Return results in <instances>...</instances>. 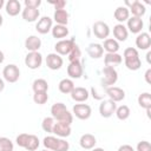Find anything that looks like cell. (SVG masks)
<instances>
[{
	"label": "cell",
	"mask_w": 151,
	"mask_h": 151,
	"mask_svg": "<svg viewBox=\"0 0 151 151\" xmlns=\"http://www.w3.org/2000/svg\"><path fill=\"white\" fill-rule=\"evenodd\" d=\"M51 117L59 123L71 125L73 122V114L67 110L64 103H54L51 106Z\"/></svg>",
	"instance_id": "cell-1"
},
{
	"label": "cell",
	"mask_w": 151,
	"mask_h": 151,
	"mask_svg": "<svg viewBox=\"0 0 151 151\" xmlns=\"http://www.w3.org/2000/svg\"><path fill=\"white\" fill-rule=\"evenodd\" d=\"M123 58H124V64L126 68L130 71H137L142 66V60L139 58L138 50L134 47H126L123 52Z\"/></svg>",
	"instance_id": "cell-2"
},
{
	"label": "cell",
	"mask_w": 151,
	"mask_h": 151,
	"mask_svg": "<svg viewBox=\"0 0 151 151\" xmlns=\"http://www.w3.org/2000/svg\"><path fill=\"white\" fill-rule=\"evenodd\" d=\"M42 145L50 151H68L70 144L66 139L55 136H46L42 139Z\"/></svg>",
	"instance_id": "cell-3"
},
{
	"label": "cell",
	"mask_w": 151,
	"mask_h": 151,
	"mask_svg": "<svg viewBox=\"0 0 151 151\" xmlns=\"http://www.w3.org/2000/svg\"><path fill=\"white\" fill-rule=\"evenodd\" d=\"M103 79H101V85L103 87H110V86H113L117 80H118V72L114 67L112 66H104L103 68Z\"/></svg>",
	"instance_id": "cell-4"
},
{
	"label": "cell",
	"mask_w": 151,
	"mask_h": 151,
	"mask_svg": "<svg viewBox=\"0 0 151 151\" xmlns=\"http://www.w3.org/2000/svg\"><path fill=\"white\" fill-rule=\"evenodd\" d=\"M2 77L8 83H17L20 78V70L15 64H8L2 70Z\"/></svg>",
	"instance_id": "cell-5"
},
{
	"label": "cell",
	"mask_w": 151,
	"mask_h": 151,
	"mask_svg": "<svg viewBox=\"0 0 151 151\" xmlns=\"http://www.w3.org/2000/svg\"><path fill=\"white\" fill-rule=\"evenodd\" d=\"M74 45H76L74 38L63 39V40H59L58 42H55L54 50H55V53L59 55H68V53L72 51Z\"/></svg>",
	"instance_id": "cell-6"
},
{
	"label": "cell",
	"mask_w": 151,
	"mask_h": 151,
	"mask_svg": "<svg viewBox=\"0 0 151 151\" xmlns=\"http://www.w3.org/2000/svg\"><path fill=\"white\" fill-rule=\"evenodd\" d=\"M42 64V55L40 52H28L25 57V65L29 70H37Z\"/></svg>",
	"instance_id": "cell-7"
},
{
	"label": "cell",
	"mask_w": 151,
	"mask_h": 151,
	"mask_svg": "<svg viewBox=\"0 0 151 151\" xmlns=\"http://www.w3.org/2000/svg\"><path fill=\"white\" fill-rule=\"evenodd\" d=\"M117 109V103L112 101L111 99H103L99 105V113L103 118H110L113 116Z\"/></svg>",
	"instance_id": "cell-8"
},
{
	"label": "cell",
	"mask_w": 151,
	"mask_h": 151,
	"mask_svg": "<svg viewBox=\"0 0 151 151\" xmlns=\"http://www.w3.org/2000/svg\"><path fill=\"white\" fill-rule=\"evenodd\" d=\"M92 32H93L96 38L105 40L110 35V27L104 21H96L92 26Z\"/></svg>",
	"instance_id": "cell-9"
},
{
	"label": "cell",
	"mask_w": 151,
	"mask_h": 151,
	"mask_svg": "<svg viewBox=\"0 0 151 151\" xmlns=\"http://www.w3.org/2000/svg\"><path fill=\"white\" fill-rule=\"evenodd\" d=\"M72 111H73V114L80 120H86L92 114V109L87 104H76L73 105Z\"/></svg>",
	"instance_id": "cell-10"
},
{
	"label": "cell",
	"mask_w": 151,
	"mask_h": 151,
	"mask_svg": "<svg viewBox=\"0 0 151 151\" xmlns=\"http://www.w3.org/2000/svg\"><path fill=\"white\" fill-rule=\"evenodd\" d=\"M125 5H127L130 13H132V17H137V18H142L145 13H146V7L143 2H140L139 0H134V1H125Z\"/></svg>",
	"instance_id": "cell-11"
},
{
	"label": "cell",
	"mask_w": 151,
	"mask_h": 151,
	"mask_svg": "<svg viewBox=\"0 0 151 151\" xmlns=\"http://www.w3.org/2000/svg\"><path fill=\"white\" fill-rule=\"evenodd\" d=\"M46 66L52 70V71H57V70H60L63 64H64V60L61 58V55L57 54L55 52L54 53H48L47 57H46Z\"/></svg>",
	"instance_id": "cell-12"
},
{
	"label": "cell",
	"mask_w": 151,
	"mask_h": 151,
	"mask_svg": "<svg viewBox=\"0 0 151 151\" xmlns=\"http://www.w3.org/2000/svg\"><path fill=\"white\" fill-rule=\"evenodd\" d=\"M105 93L109 97V99H111L114 103L122 101L125 99V91L118 86H110L105 88Z\"/></svg>",
	"instance_id": "cell-13"
},
{
	"label": "cell",
	"mask_w": 151,
	"mask_h": 151,
	"mask_svg": "<svg viewBox=\"0 0 151 151\" xmlns=\"http://www.w3.org/2000/svg\"><path fill=\"white\" fill-rule=\"evenodd\" d=\"M52 27H53V19H51L50 17H41L35 25V29L40 34H47L48 32H51Z\"/></svg>",
	"instance_id": "cell-14"
},
{
	"label": "cell",
	"mask_w": 151,
	"mask_h": 151,
	"mask_svg": "<svg viewBox=\"0 0 151 151\" xmlns=\"http://www.w3.org/2000/svg\"><path fill=\"white\" fill-rule=\"evenodd\" d=\"M126 28L129 32L131 33H134V34H139L143 29V26H144V22H143V19L142 18H137V17H130L126 21Z\"/></svg>",
	"instance_id": "cell-15"
},
{
	"label": "cell",
	"mask_w": 151,
	"mask_h": 151,
	"mask_svg": "<svg viewBox=\"0 0 151 151\" xmlns=\"http://www.w3.org/2000/svg\"><path fill=\"white\" fill-rule=\"evenodd\" d=\"M71 132H72L71 125H66V124H63V123H59V122H55L54 125H53L52 133L55 134V137L66 138L71 134Z\"/></svg>",
	"instance_id": "cell-16"
},
{
	"label": "cell",
	"mask_w": 151,
	"mask_h": 151,
	"mask_svg": "<svg viewBox=\"0 0 151 151\" xmlns=\"http://www.w3.org/2000/svg\"><path fill=\"white\" fill-rule=\"evenodd\" d=\"M151 46V37L147 32H140L136 38V47L142 51L149 50Z\"/></svg>",
	"instance_id": "cell-17"
},
{
	"label": "cell",
	"mask_w": 151,
	"mask_h": 151,
	"mask_svg": "<svg viewBox=\"0 0 151 151\" xmlns=\"http://www.w3.org/2000/svg\"><path fill=\"white\" fill-rule=\"evenodd\" d=\"M71 94V98L77 101V103H84L90 97V92L87 88L85 87H81V86H78V87H74L73 91L70 93Z\"/></svg>",
	"instance_id": "cell-18"
},
{
	"label": "cell",
	"mask_w": 151,
	"mask_h": 151,
	"mask_svg": "<svg viewBox=\"0 0 151 151\" xmlns=\"http://www.w3.org/2000/svg\"><path fill=\"white\" fill-rule=\"evenodd\" d=\"M83 65L80 61H74V63H70L67 66V76L70 77V79H79L83 76Z\"/></svg>",
	"instance_id": "cell-19"
},
{
	"label": "cell",
	"mask_w": 151,
	"mask_h": 151,
	"mask_svg": "<svg viewBox=\"0 0 151 151\" xmlns=\"http://www.w3.org/2000/svg\"><path fill=\"white\" fill-rule=\"evenodd\" d=\"M113 39L119 41H125L129 37V31L124 24H117L113 26Z\"/></svg>",
	"instance_id": "cell-20"
},
{
	"label": "cell",
	"mask_w": 151,
	"mask_h": 151,
	"mask_svg": "<svg viewBox=\"0 0 151 151\" xmlns=\"http://www.w3.org/2000/svg\"><path fill=\"white\" fill-rule=\"evenodd\" d=\"M5 9L9 17H15L22 11L19 0H8L7 2H5Z\"/></svg>",
	"instance_id": "cell-21"
},
{
	"label": "cell",
	"mask_w": 151,
	"mask_h": 151,
	"mask_svg": "<svg viewBox=\"0 0 151 151\" xmlns=\"http://www.w3.org/2000/svg\"><path fill=\"white\" fill-rule=\"evenodd\" d=\"M25 47L28 52H39L41 47V39L37 35H29L25 40Z\"/></svg>",
	"instance_id": "cell-22"
},
{
	"label": "cell",
	"mask_w": 151,
	"mask_h": 151,
	"mask_svg": "<svg viewBox=\"0 0 151 151\" xmlns=\"http://www.w3.org/2000/svg\"><path fill=\"white\" fill-rule=\"evenodd\" d=\"M79 144L85 150H92L97 144V138L91 133H84L79 139Z\"/></svg>",
	"instance_id": "cell-23"
},
{
	"label": "cell",
	"mask_w": 151,
	"mask_h": 151,
	"mask_svg": "<svg viewBox=\"0 0 151 151\" xmlns=\"http://www.w3.org/2000/svg\"><path fill=\"white\" fill-rule=\"evenodd\" d=\"M21 17L27 22H34L40 17V11L38 8H28V7H25L21 11Z\"/></svg>",
	"instance_id": "cell-24"
},
{
	"label": "cell",
	"mask_w": 151,
	"mask_h": 151,
	"mask_svg": "<svg viewBox=\"0 0 151 151\" xmlns=\"http://www.w3.org/2000/svg\"><path fill=\"white\" fill-rule=\"evenodd\" d=\"M87 54L92 58V59H99L104 55V50H103V46L101 44H98V42H91L87 48Z\"/></svg>",
	"instance_id": "cell-25"
},
{
	"label": "cell",
	"mask_w": 151,
	"mask_h": 151,
	"mask_svg": "<svg viewBox=\"0 0 151 151\" xmlns=\"http://www.w3.org/2000/svg\"><path fill=\"white\" fill-rule=\"evenodd\" d=\"M113 17L119 24H123V22L127 21V19L130 18V11L126 6H119L114 9Z\"/></svg>",
	"instance_id": "cell-26"
},
{
	"label": "cell",
	"mask_w": 151,
	"mask_h": 151,
	"mask_svg": "<svg viewBox=\"0 0 151 151\" xmlns=\"http://www.w3.org/2000/svg\"><path fill=\"white\" fill-rule=\"evenodd\" d=\"M123 63V57L119 53H106L104 55V64L105 66H117Z\"/></svg>",
	"instance_id": "cell-27"
},
{
	"label": "cell",
	"mask_w": 151,
	"mask_h": 151,
	"mask_svg": "<svg viewBox=\"0 0 151 151\" xmlns=\"http://www.w3.org/2000/svg\"><path fill=\"white\" fill-rule=\"evenodd\" d=\"M103 50L106 51V53H118L120 46L119 42L117 40H114L113 38H107L104 40V44L101 45Z\"/></svg>",
	"instance_id": "cell-28"
},
{
	"label": "cell",
	"mask_w": 151,
	"mask_h": 151,
	"mask_svg": "<svg viewBox=\"0 0 151 151\" xmlns=\"http://www.w3.org/2000/svg\"><path fill=\"white\" fill-rule=\"evenodd\" d=\"M51 33H52V37L55 38V39H59V40H63L64 38H66L68 35V28L67 26H63V25H54L51 29Z\"/></svg>",
	"instance_id": "cell-29"
},
{
	"label": "cell",
	"mask_w": 151,
	"mask_h": 151,
	"mask_svg": "<svg viewBox=\"0 0 151 151\" xmlns=\"http://www.w3.org/2000/svg\"><path fill=\"white\" fill-rule=\"evenodd\" d=\"M74 87H76V86H74V83H73V80L70 79V78H64V79H61V80L59 81V84H58L59 91H60L61 93H64V94H70V93L73 91Z\"/></svg>",
	"instance_id": "cell-30"
},
{
	"label": "cell",
	"mask_w": 151,
	"mask_h": 151,
	"mask_svg": "<svg viewBox=\"0 0 151 151\" xmlns=\"http://www.w3.org/2000/svg\"><path fill=\"white\" fill-rule=\"evenodd\" d=\"M53 20L57 22V25L66 26L68 22V12L66 9H55L53 14Z\"/></svg>",
	"instance_id": "cell-31"
},
{
	"label": "cell",
	"mask_w": 151,
	"mask_h": 151,
	"mask_svg": "<svg viewBox=\"0 0 151 151\" xmlns=\"http://www.w3.org/2000/svg\"><path fill=\"white\" fill-rule=\"evenodd\" d=\"M32 90H33L34 93H37V92H47L48 91V83L42 78H38L32 83Z\"/></svg>",
	"instance_id": "cell-32"
},
{
	"label": "cell",
	"mask_w": 151,
	"mask_h": 151,
	"mask_svg": "<svg viewBox=\"0 0 151 151\" xmlns=\"http://www.w3.org/2000/svg\"><path fill=\"white\" fill-rule=\"evenodd\" d=\"M138 105L142 109L150 110L151 109V94L149 92H143L138 96Z\"/></svg>",
	"instance_id": "cell-33"
},
{
	"label": "cell",
	"mask_w": 151,
	"mask_h": 151,
	"mask_svg": "<svg viewBox=\"0 0 151 151\" xmlns=\"http://www.w3.org/2000/svg\"><path fill=\"white\" fill-rule=\"evenodd\" d=\"M114 114L117 116V118L119 120H126L131 114V110H130V107L127 105H120V106H118L116 109Z\"/></svg>",
	"instance_id": "cell-34"
},
{
	"label": "cell",
	"mask_w": 151,
	"mask_h": 151,
	"mask_svg": "<svg viewBox=\"0 0 151 151\" xmlns=\"http://www.w3.org/2000/svg\"><path fill=\"white\" fill-rule=\"evenodd\" d=\"M39 145H40V140H39V138H38L35 134H29L25 149H26L27 151H35V150L39 147Z\"/></svg>",
	"instance_id": "cell-35"
},
{
	"label": "cell",
	"mask_w": 151,
	"mask_h": 151,
	"mask_svg": "<svg viewBox=\"0 0 151 151\" xmlns=\"http://www.w3.org/2000/svg\"><path fill=\"white\" fill-rule=\"evenodd\" d=\"M55 120L52 118V117H45L41 122V127L45 132L47 133H52V130H53V125H54Z\"/></svg>",
	"instance_id": "cell-36"
},
{
	"label": "cell",
	"mask_w": 151,
	"mask_h": 151,
	"mask_svg": "<svg viewBox=\"0 0 151 151\" xmlns=\"http://www.w3.org/2000/svg\"><path fill=\"white\" fill-rule=\"evenodd\" d=\"M80 57H81V51H80L79 46L76 44L74 47L72 48V51L68 53V60H70V63L80 61Z\"/></svg>",
	"instance_id": "cell-37"
},
{
	"label": "cell",
	"mask_w": 151,
	"mask_h": 151,
	"mask_svg": "<svg viewBox=\"0 0 151 151\" xmlns=\"http://www.w3.org/2000/svg\"><path fill=\"white\" fill-rule=\"evenodd\" d=\"M48 100V94L47 92H37L33 94V101L38 105H44Z\"/></svg>",
	"instance_id": "cell-38"
},
{
	"label": "cell",
	"mask_w": 151,
	"mask_h": 151,
	"mask_svg": "<svg viewBox=\"0 0 151 151\" xmlns=\"http://www.w3.org/2000/svg\"><path fill=\"white\" fill-rule=\"evenodd\" d=\"M14 144L13 142L7 138V137H0V150H6V151H13Z\"/></svg>",
	"instance_id": "cell-39"
},
{
	"label": "cell",
	"mask_w": 151,
	"mask_h": 151,
	"mask_svg": "<svg viewBox=\"0 0 151 151\" xmlns=\"http://www.w3.org/2000/svg\"><path fill=\"white\" fill-rule=\"evenodd\" d=\"M28 137H29L28 133H20V134L17 137V139H15L17 145L25 149V146H26V144H27V140H28Z\"/></svg>",
	"instance_id": "cell-40"
},
{
	"label": "cell",
	"mask_w": 151,
	"mask_h": 151,
	"mask_svg": "<svg viewBox=\"0 0 151 151\" xmlns=\"http://www.w3.org/2000/svg\"><path fill=\"white\" fill-rule=\"evenodd\" d=\"M137 151H151V144L147 140H140L136 147Z\"/></svg>",
	"instance_id": "cell-41"
},
{
	"label": "cell",
	"mask_w": 151,
	"mask_h": 151,
	"mask_svg": "<svg viewBox=\"0 0 151 151\" xmlns=\"http://www.w3.org/2000/svg\"><path fill=\"white\" fill-rule=\"evenodd\" d=\"M24 5L28 8H39V6L41 5V0H25Z\"/></svg>",
	"instance_id": "cell-42"
},
{
	"label": "cell",
	"mask_w": 151,
	"mask_h": 151,
	"mask_svg": "<svg viewBox=\"0 0 151 151\" xmlns=\"http://www.w3.org/2000/svg\"><path fill=\"white\" fill-rule=\"evenodd\" d=\"M50 4H51V5H53L55 9H65V6H66V1H65V0L50 1Z\"/></svg>",
	"instance_id": "cell-43"
},
{
	"label": "cell",
	"mask_w": 151,
	"mask_h": 151,
	"mask_svg": "<svg viewBox=\"0 0 151 151\" xmlns=\"http://www.w3.org/2000/svg\"><path fill=\"white\" fill-rule=\"evenodd\" d=\"M117 151H134V149L131 145H129V144H123V145H120L118 147Z\"/></svg>",
	"instance_id": "cell-44"
},
{
	"label": "cell",
	"mask_w": 151,
	"mask_h": 151,
	"mask_svg": "<svg viewBox=\"0 0 151 151\" xmlns=\"http://www.w3.org/2000/svg\"><path fill=\"white\" fill-rule=\"evenodd\" d=\"M144 78H145V81L147 84H151V68H147L145 74H144Z\"/></svg>",
	"instance_id": "cell-45"
},
{
	"label": "cell",
	"mask_w": 151,
	"mask_h": 151,
	"mask_svg": "<svg viewBox=\"0 0 151 151\" xmlns=\"http://www.w3.org/2000/svg\"><path fill=\"white\" fill-rule=\"evenodd\" d=\"M4 88H5V81L2 78H0V92H2Z\"/></svg>",
	"instance_id": "cell-46"
},
{
	"label": "cell",
	"mask_w": 151,
	"mask_h": 151,
	"mask_svg": "<svg viewBox=\"0 0 151 151\" xmlns=\"http://www.w3.org/2000/svg\"><path fill=\"white\" fill-rule=\"evenodd\" d=\"M4 60H5V54H4V52L0 50V64H2Z\"/></svg>",
	"instance_id": "cell-47"
},
{
	"label": "cell",
	"mask_w": 151,
	"mask_h": 151,
	"mask_svg": "<svg viewBox=\"0 0 151 151\" xmlns=\"http://www.w3.org/2000/svg\"><path fill=\"white\" fill-rule=\"evenodd\" d=\"M92 151H105V150H104L103 147H93Z\"/></svg>",
	"instance_id": "cell-48"
},
{
	"label": "cell",
	"mask_w": 151,
	"mask_h": 151,
	"mask_svg": "<svg viewBox=\"0 0 151 151\" xmlns=\"http://www.w3.org/2000/svg\"><path fill=\"white\" fill-rule=\"evenodd\" d=\"M150 55H151V52L149 51V52H147V54H146V60H147V63H149V64H150Z\"/></svg>",
	"instance_id": "cell-49"
},
{
	"label": "cell",
	"mask_w": 151,
	"mask_h": 151,
	"mask_svg": "<svg viewBox=\"0 0 151 151\" xmlns=\"http://www.w3.org/2000/svg\"><path fill=\"white\" fill-rule=\"evenodd\" d=\"M4 6H5V1H4V0H0V9H1Z\"/></svg>",
	"instance_id": "cell-50"
},
{
	"label": "cell",
	"mask_w": 151,
	"mask_h": 151,
	"mask_svg": "<svg viewBox=\"0 0 151 151\" xmlns=\"http://www.w3.org/2000/svg\"><path fill=\"white\" fill-rule=\"evenodd\" d=\"M2 24H4V18H2V15L0 14V26H1Z\"/></svg>",
	"instance_id": "cell-51"
},
{
	"label": "cell",
	"mask_w": 151,
	"mask_h": 151,
	"mask_svg": "<svg viewBox=\"0 0 151 151\" xmlns=\"http://www.w3.org/2000/svg\"><path fill=\"white\" fill-rule=\"evenodd\" d=\"M41 151H50V150H47V149H44V150H41Z\"/></svg>",
	"instance_id": "cell-52"
},
{
	"label": "cell",
	"mask_w": 151,
	"mask_h": 151,
	"mask_svg": "<svg viewBox=\"0 0 151 151\" xmlns=\"http://www.w3.org/2000/svg\"><path fill=\"white\" fill-rule=\"evenodd\" d=\"M0 151H6V150H0Z\"/></svg>",
	"instance_id": "cell-53"
}]
</instances>
